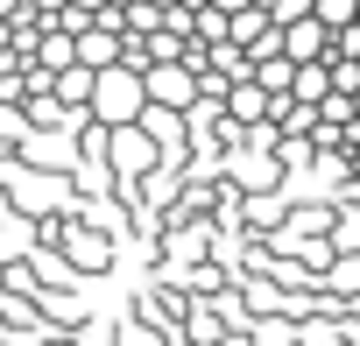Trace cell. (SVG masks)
I'll use <instances>...</instances> for the list:
<instances>
[{"label": "cell", "instance_id": "obj_1", "mask_svg": "<svg viewBox=\"0 0 360 346\" xmlns=\"http://www.w3.org/2000/svg\"><path fill=\"white\" fill-rule=\"evenodd\" d=\"M92 113L106 120V127H127V120H141L148 113V71L141 64H106L99 71V92H92Z\"/></svg>", "mask_w": 360, "mask_h": 346}, {"label": "cell", "instance_id": "obj_2", "mask_svg": "<svg viewBox=\"0 0 360 346\" xmlns=\"http://www.w3.org/2000/svg\"><path fill=\"white\" fill-rule=\"evenodd\" d=\"M106 162H113V177H120V184H141L148 169L162 162V141H155L141 120H127V127H113V148H106Z\"/></svg>", "mask_w": 360, "mask_h": 346}, {"label": "cell", "instance_id": "obj_3", "mask_svg": "<svg viewBox=\"0 0 360 346\" xmlns=\"http://www.w3.org/2000/svg\"><path fill=\"white\" fill-rule=\"evenodd\" d=\"M325 304H360V248H339V262L325 269Z\"/></svg>", "mask_w": 360, "mask_h": 346}, {"label": "cell", "instance_id": "obj_4", "mask_svg": "<svg viewBox=\"0 0 360 346\" xmlns=\"http://www.w3.org/2000/svg\"><path fill=\"white\" fill-rule=\"evenodd\" d=\"M290 92L311 99V106H325V99L339 92V85H332V64H325V57H318V64H297V85H290Z\"/></svg>", "mask_w": 360, "mask_h": 346}, {"label": "cell", "instance_id": "obj_5", "mask_svg": "<svg viewBox=\"0 0 360 346\" xmlns=\"http://www.w3.org/2000/svg\"><path fill=\"white\" fill-rule=\"evenodd\" d=\"M318 15H325L332 29H346V22H360V0H318Z\"/></svg>", "mask_w": 360, "mask_h": 346}, {"label": "cell", "instance_id": "obj_6", "mask_svg": "<svg viewBox=\"0 0 360 346\" xmlns=\"http://www.w3.org/2000/svg\"><path fill=\"white\" fill-rule=\"evenodd\" d=\"M269 15L276 22H304V15H318V0H269Z\"/></svg>", "mask_w": 360, "mask_h": 346}, {"label": "cell", "instance_id": "obj_7", "mask_svg": "<svg viewBox=\"0 0 360 346\" xmlns=\"http://www.w3.org/2000/svg\"><path fill=\"white\" fill-rule=\"evenodd\" d=\"M212 8H226V15H240V8H255V0H212Z\"/></svg>", "mask_w": 360, "mask_h": 346}]
</instances>
